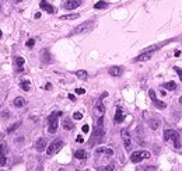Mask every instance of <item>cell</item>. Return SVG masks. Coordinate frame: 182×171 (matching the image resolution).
<instances>
[{"instance_id": "6da1fadb", "label": "cell", "mask_w": 182, "mask_h": 171, "mask_svg": "<svg viewBox=\"0 0 182 171\" xmlns=\"http://www.w3.org/2000/svg\"><path fill=\"white\" fill-rule=\"evenodd\" d=\"M104 135H105V129H104V116L101 115L100 119H98V122H97L94 135H93V138L90 140V143H91V145H94V143H101L102 139H104Z\"/></svg>"}, {"instance_id": "7a4b0ae2", "label": "cell", "mask_w": 182, "mask_h": 171, "mask_svg": "<svg viewBox=\"0 0 182 171\" xmlns=\"http://www.w3.org/2000/svg\"><path fill=\"white\" fill-rule=\"evenodd\" d=\"M62 115H63V112H62V111H53L52 114L48 116V130H49V133H51V135L56 133L57 126H59L57 119H59Z\"/></svg>"}, {"instance_id": "3957f363", "label": "cell", "mask_w": 182, "mask_h": 171, "mask_svg": "<svg viewBox=\"0 0 182 171\" xmlns=\"http://www.w3.org/2000/svg\"><path fill=\"white\" fill-rule=\"evenodd\" d=\"M164 140L165 142H172V146L175 149H181V136L179 133L174 129L164 130Z\"/></svg>"}, {"instance_id": "277c9868", "label": "cell", "mask_w": 182, "mask_h": 171, "mask_svg": "<svg viewBox=\"0 0 182 171\" xmlns=\"http://www.w3.org/2000/svg\"><path fill=\"white\" fill-rule=\"evenodd\" d=\"M64 146V142L63 140H60V139H57V140H53L49 146L46 147V154L48 156H55L56 153H59L60 150H62V147Z\"/></svg>"}, {"instance_id": "5b68a950", "label": "cell", "mask_w": 182, "mask_h": 171, "mask_svg": "<svg viewBox=\"0 0 182 171\" xmlns=\"http://www.w3.org/2000/svg\"><path fill=\"white\" fill-rule=\"evenodd\" d=\"M150 152H147V150H137V152H133L132 154H130V161L132 163H140L143 160H146V159H150Z\"/></svg>"}, {"instance_id": "8992f818", "label": "cell", "mask_w": 182, "mask_h": 171, "mask_svg": "<svg viewBox=\"0 0 182 171\" xmlns=\"http://www.w3.org/2000/svg\"><path fill=\"white\" fill-rule=\"evenodd\" d=\"M93 25H94V23L93 21H86V23H83V24L77 25L73 31H71V34L73 35H79V34H86L88 33L91 28H93Z\"/></svg>"}, {"instance_id": "52a82bcc", "label": "cell", "mask_w": 182, "mask_h": 171, "mask_svg": "<svg viewBox=\"0 0 182 171\" xmlns=\"http://www.w3.org/2000/svg\"><path fill=\"white\" fill-rule=\"evenodd\" d=\"M95 156H108V157H111V156H113V149H111V147H105V146H100L95 149L94 152Z\"/></svg>"}, {"instance_id": "ba28073f", "label": "cell", "mask_w": 182, "mask_h": 171, "mask_svg": "<svg viewBox=\"0 0 182 171\" xmlns=\"http://www.w3.org/2000/svg\"><path fill=\"white\" fill-rule=\"evenodd\" d=\"M120 135H122V140H123L125 149H126V150H130V147H132V140H130V135H129V132H127L126 128H123V129L120 130Z\"/></svg>"}, {"instance_id": "9c48e42d", "label": "cell", "mask_w": 182, "mask_h": 171, "mask_svg": "<svg viewBox=\"0 0 182 171\" xmlns=\"http://www.w3.org/2000/svg\"><path fill=\"white\" fill-rule=\"evenodd\" d=\"M149 94H150L151 100H153V104L156 105V108H158V109H164V108L167 107V104L164 102V101H160L158 98L156 97V91H154V90H150Z\"/></svg>"}, {"instance_id": "30bf717a", "label": "cell", "mask_w": 182, "mask_h": 171, "mask_svg": "<svg viewBox=\"0 0 182 171\" xmlns=\"http://www.w3.org/2000/svg\"><path fill=\"white\" fill-rule=\"evenodd\" d=\"M80 4H81V0H67L63 4V7L66 10H74V8L79 7Z\"/></svg>"}, {"instance_id": "8fae6325", "label": "cell", "mask_w": 182, "mask_h": 171, "mask_svg": "<svg viewBox=\"0 0 182 171\" xmlns=\"http://www.w3.org/2000/svg\"><path fill=\"white\" fill-rule=\"evenodd\" d=\"M115 123H122L123 121H125V112H123V109L120 108V107H118L116 108V112H115Z\"/></svg>"}, {"instance_id": "7c38bea8", "label": "cell", "mask_w": 182, "mask_h": 171, "mask_svg": "<svg viewBox=\"0 0 182 171\" xmlns=\"http://www.w3.org/2000/svg\"><path fill=\"white\" fill-rule=\"evenodd\" d=\"M48 146V140L45 138H41L37 140V143H35V149L38 150V152H44Z\"/></svg>"}, {"instance_id": "4fadbf2b", "label": "cell", "mask_w": 182, "mask_h": 171, "mask_svg": "<svg viewBox=\"0 0 182 171\" xmlns=\"http://www.w3.org/2000/svg\"><path fill=\"white\" fill-rule=\"evenodd\" d=\"M39 6H41V8H42V10L48 11L49 14H53V13H55V7H53V6H51L46 0H41V4H39Z\"/></svg>"}, {"instance_id": "5bb4252c", "label": "cell", "mask_w": 182, "mask_h": 171, "mask_svg": "<svg viewBox=\"0 0 182 171\" xmlns=\"http://www.w3.org/2000/svg\"><path fill=\"white\" fill-rule=\"evenodd\" d=\"M151 56H153L151 52H142V53H140L137 57H135L133 60H135V62H144V60H149Z\"/></svg>"}, {"instance_id": "9a60e30c", "label": "cell", "mask_w": 182, "mask_h": 171, "mask_svg": "<svg viewBox=\"0 0 182 171\" xmlns=\"http://www.w3.org/2000/svg\"><path fill=\"white\" fill-rule=\"evenodd\" d=\"M108 73L111 76H113V77H118V76L122 74V67L120 66H112V67L108 69Z\"/></svg>"}, {"instance_id": "2e32d148", "label": "cell", "mask_w": 182, "mask_h": 171, "mask_svg": "<svg viewBox=\"0 0 182 171\" xmlns=\"http://www.w3.org/2000/svg\"><path fill=\"white\" fill-rule=\"evenodd\" d=\"M95 111H97L100 115L105 114V105H104V102H102V98H100V100L97 101V104H95Z\"/></svg>"}, {"instance_id": "e0dca14e", "label": "cell", "mask_w": 182, "mask_h": 171, "mask_svg": "<svg viewBox=\"0 0 182 171\" xmlns=\"http://www.w3.org/2000/svg\"><path fill=\"white\" fill-rule=\"evenodd\" d=\"M41 60L44 62V63H51V53H49V51L48 49H44L42 52H41Z\"/></svg>"}, {"instance_id": "ac0fdd59", "label": "cell", "mask_w": 182, "mask_h": 171, "mask_svg": "<svg viewBox=\"0 0 182 171\" xmlns=\"http://www.w3.org/2000/svg\"><path fill=\"white\" fill-rule=\"evenodd\" d=\"M74 157H76L77 160H86V159H87V153H86V150L80 149V150H76V152H74Z\"/></svg>"}, {"instance_id": "d6986e66", "label": "cell", "mask_w": 182, "mask_h": 171, "mask_svg": "<svg viewBox=\"0 0 182 171\" xmlns=\"http://www.w3.org/2000/svg\"><path fill=\"white\" fill-rule=\"evenodd\" d=\"M13 104H14L16 108H23V107L25 105V100H24L23 97H16L14 101H13Z\"/></svg>"}, {"instance_id": "ffe728a7", "label": "cell", "mask_w": 182, "mask_h": 171, "mask_svg": "<svg viewBox=\"0 0 182 171\" xmlns=\"http://www.w3.org/2000/svg\"><path fill=\"white\" fill-rule=\"evenodd\" d=\"M24 57H21V56H18V57H16V65H17V70L18 72H23V65H24Z\"/></svg>"}, {"instance_id": "44dd1931", "label": "cell", "mask_w": 182, "mask_h": 171, "mask_svg": "<svg viewBox=\"0 0 182 171\" xmlns=\"http://www.w3.org/2000/svg\"><path fill=\"white\" fill-rule=\"evenodd\" d=\"M115 165L113 164H109V165H100L97 167V171H113Z\"/></svg>"}, {"instance_id": "7402d4cb", "label": "cell", "mask_w": 182, "mask_h": 171, "mask_svg": "<svg viewBox=\"0 0 182 171\" xmlns=\"http://www.w3.org/2000/svg\"><path fill=\"white\" fill-rule=\"evenodd\" d=\"M108 7V3L107 1H104V0H101V1H97L94 4V8L95 10H101V8H105Z\"/></svg>"}, {"instance_id": "603a6c76", "label": "cell", "mask_w": 182, "mask_h": 171, "mask_svg": "<svg viewBox=\"0 0 182 171\" xmlns=\"http://www.w3.org/2000/svg\"><path fill=\"white\" fill-rule=\"evenodd\" d=\"M76 76H77L79 79H81V80H86L88 77V73L86 70H77V72H76Z\"/></svg>"}, {"instance_id": "cb8c5ba5", "label": "cell", "mask_w": 182, "mask_h": 171, "mask_svg": "<svg viewBox=\"0 0 182 171\" xmlns=\"http://www.w3.org/2000/svg\"><path fill=\"white\" fill-rule=\"evenodd\" d=\"M20 87L24 90V91H30V87H31V83L28 82V80H23V82L20 83Z\"/></svg>"}, {"instance_id": "d4e9b609", "label": "cell", "mask_w": 182, "mask_h": 171, "mask_svg": "<svg viewBox=\"0 0 182 171\" xmlns=\"http://www.w3.org/2000/svg\"><path fill=\"white\" fill-rule=\"evenodd\" d=\"M63 128L66 130H71L73 128H74V123H71L70 119H64L63 121Z\"/></svg>"}, {"instance_id": "484cf974", "label": "cell", "mask_w": 182, "mask_h": 171, "mask_svg": "<svg viewBox=\"0 0 182 171\" xmlns=\"http://www.w3.org/2000/svg\"><path fill=\"white\" fill-rule=\"evenodd\" d=\"M6 152H7V145L3 140H0V156H6Z\"/></svg>"}, {"instance_id": "4316f807", "label": "cell", "mask_w": 182, "mask_h": 171, "mask_svg": "<svg viewBox=\"0 0 182 171\" xmlns=\"http://www.w3.org/2000/svg\"><path fill=\"white\" fill-rule=\"evenodd\" d=\"M164 89L165 90H176V84H175V82H167L165 84H164Z\"/></svg>"}, {"instance_id": "83f0119b", "label": "cell", "mask_w": 182, "mask_h": 171, "mask_svg": "<svg viewBox=\"0 0 182 171\" xmlns=\"http://www.w3.org/2000/svg\"><path fill=\"white\" fill-rule=\"evenodd\" d=\"M76 18H79V14H66L60 17V20H76Z\"/></svg>"}, {"instance_id": "f1b7e54d", "label": "cell", "mask_w": 182, "mask_h": 171, "mask_svg": "<svg viewBox=\"0 0 182 171\" xmlns=\"http://www.w3.org/2000/svg\"><path fill=\"white\" fill-rule=\"evenodd\" d=\"M149 125H150V128L153 130H156L158 128V121H157V119H150V121H149Z\"/></svg>"}, {"instance_id": "f546056e", "label": "cell", "mask_w": 182, "mask_h": 171, "mask_svg": "<svg viewBox=\"0 0 182 171\" xmlns=\"http://www.w3.org/2000/svg\"><path fill=\"white\" fill-rule=\"evenodd\" d=\"M20 123H21V122H17V123H14L13 126H10V128L7 129V132H8V133H13V132H14V130H16L17 128L20 126Z\"/></svg>"}, {"instance_id": "4dcf8cb0", "label": "cell", "mask_w": 182, "mask_h": 171, "mask_svg": "<svg viewBox=\"0 0 182 171\" xmlns=\"http://www.w3.org/2000/svg\"><path fill=\"white\" fill-rule=\"evenodd\" d=\"M174 70L176 72V74L179 76V80L182 82V69H181V67H178V66H175V67H174Z\"/></svg>"}, {"instance_id": "1f68e13d", "label": "cell", "mask_w": 182, "mask_h": 171, "mask_svg": "<svg viewBox=\"0 0 182 171\" xmlns=\"http://www.w3.org/2000/svg\"><path fill=\"white\" fill-rule=\"evenodd\" d=\"M81 118H83V114H81V112H74V114H73V119H76V121H80Z\"/></svg>"}, {"instance_id": "d6a6232c", "label": "cell", "mask_w": 182, "mask_h": 171, "mask_svg": "<svg viewBox=\"0 0 182 171\" xmlns=\"http://www.w3.org/2000/svg\"><path fill=\"white\" fill-rule=\"evenodd\" d=\"M34 45H35V39H28V41H27V48H34Z\"/></svg>"}, {"instance_id": "836d02e7", "label": "cell", "mask_w": 182, "mask_h": 171, "mask_svg": "<svg viewBox=\"0 0 182 171\" xmlns=\"http://www.w3.org/2000/svg\"><path fill=\"white\" fill-rule=\"evenodd\" d=\"M157 168L156 167H153V165H147V167H143L142 171H156Z\"/></svg>"}, {"instance_id": "e575fe53", "label": "cell", "mask_w": 182, "mask_h": 171, "mask_svg": "<svg viewBox=\"0 0 182 171\" xmlns=\"http://www.w3.org/2000/svg\"><path fill=\"white\" fill-rule=\"evenodd\" d=\"M81 130H83L84 133H88V130H90V126H88V125H83V128H81Z\"/></svg>"}, {"instance_id": "d590c367", "label": "cell", "mask_w": 182, "mask_h": 171, "mask_svg": "<svg viewBox=\"0 0 182 171\" xmlns=\"http://www.w3.org/2000/svg\"><path fill=\"white\" fill-rule=\"evenodd\" d=\"M84 93H86V90H84V89H81V87L76 90V94H84Z\"/></svg>"}, {"instance_id": "8d00e7d4", "label": "cell", "mask_w": 182, "mask_h": 171, "mask_svg": "<svg viewBox=\"0 0 182 171\" xmlns=\"http://www.w3.org/2000/svg\"><path fill=\"white\" fill-rule=\"evenodd\" d=\"M23 140H24V138H23V136H20V138L14 139V143H20V142H23Z\"/></svg>"}, {"instance_id": "74e56055", "label": "cell", "mask_w": 182, "mask_h": 171, "mask_svg": "<svg viewBox=\"0 0 182 171\" xmlns=\"http://www.w3.org/2000/svg\"><path fill=\"white\" fill-rule=\"evenodd\" d=\"M52 89V84H51V83H46V84H45V90H51Z\"/></svg>"}, {"instance_id": "f35d334b", "label": "cell", "mask_w": 182, "mask_h": 171, "mask_svg": "<svg viewBox=\"0 0 182 171\" xmlns=\"http://www.w3.org/2000/svg\"><path fill=\"white\" fill-rule=\"evenodd\" d=\"M69 98H70L71 101H76V97H74L73 94H69Z\"/></svg>"}, {"instance_id": "ab89813d", "label": "cell", "mask_w": 182, "mask_h": 171, "mask_svg": "<svg viewBox=\"0 0 182 171\" xmlns=\"http://www.w3.org/2000/svg\"><path fill=\"white\" fill-rule=\"evenodd\" d=\"M77 142H79V143H81V142H83V138H81V136H77Z\"/></svg>"}, {"instance_id": "60d3db41", "label": "cell", "mask_w": 182, "mask_h": 171, "mask_svg": "<svg viewBox=\"0 0 182 171\" xmlns=\"http://www.w3.org/2000/svg\"><path fill=\"white\" fill-rule=\"evenodd\" d=\"M1 37H3V33H1V30H0V39H1Z\"/></svg>"}, {"instance_id": "b9f144b4", "label": "cell", "mask_w": 182, "mask_h": 171, "mask_svg": "<svg viewBox=\"0 0 182 171\" xmlns=\"http://www.w3.org/2000/svg\"><path fill=\"white\" fill-rule=\"evenodd\" d=\"M14 1H16V3H20V1H23V0H14Z\"/></svg>"}, {"instance_id": "7bdbcfd3", "label": "cell", "mask_w": 182, "mask_h": 171, "mask_svg": "<svg viewBox=\"0 0 182 171\" xmlns=\"http://www.w3.org/2000/svg\"><path fill=\"white\" fill-rule=\"evenodd\" d=\"M179 102H181V104H182V97H181V98H179Z\"/></svg>"}]
</instances>
